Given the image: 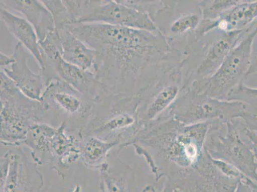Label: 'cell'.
I'll return each instance as SVG.
<instances>
[{
    "instance_id": "obj_27",
    "label": "cell",
    "mask_w": 257,
    "mask_h": 192,
    "mask_svg": "<svg viewBox=\"0 0 257 192\" xmlns=\"http://www.w3.org/2000/svg\"><path fill=\"white\" fill-rule=\"evenodd\" d=\"M252 191L253 192H257V184L255 183H253L251 185Z\"/></svg>"
},
{
    "instance_id": "obj_16",
    "label": "cell",
    "mask_w": 257,
    "mask_h": 192,
    "mask_svg": "<svg viewBox=\"0 0 257 192\" xmlns=\"http://www.w3.org/2000/svg\"><path fill=\"white\" fill-rule=\"evenodd\" d=\"M82 140L72 135L65 121L60 123L54 136L51 154L57 156L60 164L67 165L80 158Z\"/></svg>"
},
{
    "instance_id": "obj_18",
    "label": "cell",
    "mask_w": 257,
    "mask_h": 192,
    "mask_svg": "<svg viewBox=\"0 0 257 192\" xmlns=\"http://www.w3.org/2000/svg\"><path fill=\"white\" fill-rule=\"evenodd\" d=\"M82 140L81 160L89 167L100 168L106 162L109 152L114 147H118L116 143L104 141L95 137H88Z\"/></svg>"
},
{
    "instance_id": "obj_22",
    "label": "cell",
    "mask_w": 257,
    "mask_h": 192,
    "mask_svg": "<svg viewBox=\"0 0 257 192\" xmlns=\"http://www.w3.org/2000/svg\"><path fill=\"white\" fill-rule=\"evenodd\" d=\"M42 2L52 15L56 31L62 30L71 24V18L68 9L63 1L43 0Z\"/></svg>"
},
{
    "instance_id": "obj_7",
    "label": "cell",
    "mask_w": 257,
    "mask_h": 192,
    "mask_svg": "<svg viewBox=\"0 0 257 192\" xmlns=\"http://www.w3.org/2000/svg\"><path fill=\"white\" fill-rule=\"evenodd\" d=\"M257 35V22L242 41L231 51L213 76L194 82L188 88L216 99L228 100L230 93L244 82L251 66L252 48Z\"/></svg>"
},
{
    "instance_id": "obj_21",
    "label": "cell",
    "mask_w": 257,
    "mask_h": 192,
    "mask_svg": "<svg viewBox=\"0 0 257 192\" xmlns=\"http://www.w3.org/2000/svg\"><path fill=\"white\" fill-rule=\"evenodd\" d=\"M99 170L101 192H128L124 181L109 170L108 164L105 163Z\"/></svg>"
},
{
    "instance_id": "obj_10",
    "label": "cell",
    "mask_w": 257,
    "mask_h": 192,
    "mask_svg": "<svg viewBox=\"0 0 257 192\" xmlns=\"http://www.w3.org/2000/svg\"><path fill=\"white\" fill-rule=\"evenodd\" d=\"M181 65L165 74L139 95V116L143 128L164 114L185 88Z\"/></svg>"
},
{
    "instance_id": "obj_26",
    "label": "cell",
    "mask_w": 257,
    "mask_h": 192,
    "mask_svg": "<svg viewBox=\"0 0 257 192\" xmlns=\"http://www.w3.org/2000/svg\"><path fill=\"white\" fill-rule=\"evenodd\" d=\"M247 128L257 132V116L245 123Z\"/></svg>"
},
{
    "instance_id": "obj_9",
    "label": "cell",
    "mask_w": 257,
    "mask_h": 192,
    "mask_svg": "<svg viewBox=\"0 0 257 192\" xmlns=\"http://www.w3.org/2000/svg\"><path fill=\"white\" fill-rule=\"evenodd\" d=\"M41 102L48 109L50 118H66L70 132L79 129V132L88 123L93 114L95 103L71 85L60 80L51 82L44 90Z\"/></svg>"
},
{
    "instance_id": "obj_13",
    "label": "cell",
    "mask_w": 257,
    "mask_h": 192,
    "mask_svg": "<svg viewBox=\"0 0 257 192\" xmlns=\"http://www.w3.org/2000/svg\"><path fill=\"white\" fill-rule=\"evenodd\" d=\"M1 8L22 14L36 30L39 41L56 32L52 15L43 2L36 0H2Z\"/></svg>"
},
{
    "instance_id": "obj_14",
    "label": "cell",
    "mask_w": 257,
    "mask_h": 192,
    "mask_svg": "<svg viewBox=\"0 0 257 192\" xmlns=\"http://www.w3.org/2000/svg\"><path fill=\"white\" fill-rule=\"evenodd\" d=\"M1 20L18 43L22 44L31 54L38 64L40 70L43 69L44 57L36 30L26 19L1 8Z\"/></svg>"
},
{
    "instance_id": "obj_3",
    "label": "cell",
    "mask_w": 257,
    "mask_h": 192,
    "mask_svg": "<svg viewBox=\"0 0 257 192\" xmlns=\"http://www.w3.org/2000/svg\"><path fill=\"white\" fill-rule=\"evenodd\" d=\"M0 81L1 143L6 146H22L30 127L36 123H48L50 113L43 102L23 94L2 71Z\"/></svg>"
},
{
    "instance_id": "obj_11",
    "label": "cell",
    "mask_w": 257,
    "mask_h": 192,
    "mask_svg": "<svg viewBox=\"0 0 257 192\" xmlns=\"http://www.w3.org/2000/svg\"><path fill=\"white\" fill-rule=\"evenodd\" d=\"M9 150L1 158V192H41L43 176L28 160L21 147Z\"/></svg>"
},
{
    "instance_id": "obj_24",
    "label": "cell",
    "mask_w": 257,
    "mask_h": 192,
    "mask_svg": "<svg viewBox=\"0 0 257 192\" xmlns=\"http://www.w3.org/2000/svg\"><path fill=\"white\" fill-rule=\"evenodd\" d=\"M243 130L245 134L248 137L250 142H251L252 147H253L254 155H255L257 160V132L255 131L252 130L247 128L246 125H244Z\"/></svg>"
},
{
    "instance_id": "obj_5",
    "label": "cell",
    "mask_w": 257,
    "mask_h": 192,
    "mask_svg": "<svg viewBox=\"0 0 257 192\" xmlns=\"http://www.w3.org/2000/svg\"><path fill=\"white\" fill-rule=\"evenodd\" d=\"M165 114L186 125L213 120L245 122L256 114L244 103L208 97L191 88L183 89Z\"/></svg>"
},
{
    "instance_id": "obj_1",
    "label": "cell",
    "mask_w": 257,
    "mask_h": 192,
    "mask_svg": "<svg viewBox=\"0 0 257 192\" xmlns=\"http://www.w3.org/2000/svg\"><path fill=\"white\" fill-rule=\"evenodd\" d=\"M66 28L96 51L92 72L114 94L139 96L184 59L158 30L102 23H78Z\"/></svg>"
},
{
    "instance_id": "obj_4",
    "label": "cell",
    "mask_w": 257,
    "mask_h": 192,
    "mask_svg": "<svg viewBox=\"0 0 257 192\" xmlns=\"http://www.w3.org/2000/svg\"><path fill=\"white\" fill-rule=\"evenodd\" d=\"M225 31L216 28L207 33L197 43L189 46L184 53L182 62L185 87L194 82L207 79L216 73L233 49L253 28Z\"/></svg>"
},
{
    "instance_id": "obj_19",
    "label": "cell",
    "mask_w": 257,
    "mask_h": 192,
    "mask_svg": "<svg viewBox=\"0 0 257 192\" xmlns=\"http://www.w3.org/2000/svg\"><path fill=\"white\" fill-rule=\"evenodd\" d=\"M57 128L48 123L34 124L29 129L22 146L29 147L34 154L36 153L51 154L53 140Z\"/></svg>"
},
{
    "instance_id": "obj_8",
    "label": "cell",
    "mask_w": 257,
    "mask_h": 192,
    "mask_svg": "<svg viewBox=\"0 0 257 192\" xmlns=\"http://www.w3.org/2000/svg\"><path fill=\"white\" fill-rule=\"evenodd\" d=\"M63 2L68 9L72 24L102 23L149 32L158 31L148 15L125 6L119 0H65Z\"/></svg>"
},
{
    "instance_id": "obj_17",
    "label": "cell",
    "mask_w": 257,
    "mask_h": 192,
    "mask_svg": "<svg viewBox=\"0 0 257 192\" xmlns=\"http://www.w3.org/2000/svg\"><path fill=\"white\" fill-rule=\"evenodd\" d=\"M257 20V1L240 0L218 20V29L225 31L246 29Z\"/></svg>"
},
{
    "instance_id": "obj_20",
    "label": "cell",
    "mask_w": 257,
    "mask_h": 192,
    "mask_svg": "<svg viewBox=\"0 0 257 192\" xmlns=\"http://www.w3.org/2000/svg\"><path fill=\"white\" fill-rule=\"evenodd\" d=\"M240 0H204L199 1L203 20L218 21L226 12L239 3Z\"/></svg>"
},
{
    "instance_id": "obj_23",
    "label": "cell",
    "mask_w": 257,
    "mask_h": 192,
    "mask_svg": "<svg viewBox=\"0 0 257 192\" xmlns=\"http://www.w3.org/2000/svg\"><path fill=\"white\" fill-rule=\"evenodd\" d=\"M228 100L244 103L254 113L257 114V88L250 87L242 82L230 93Z\"/></svg>"
},
{
    "instance_id": "obj_6",
    "label": "cell",
    "mask_w": 257,
    "mask_h": 192,
    "mask_svg": "<svg viewBox=\"0 0 257 192\" xmlns=\"http://www.w3.org/2000/svg\"><path fill=\"white\" fill-rule=\"evenodd\" d=\"M151 20L172 48L184 55L197 41L203 16L199 1H163Z\"/></svg>"
},
{
    "instance_id": "obj_15",
    "label": "cell",
    "mask_w": 257,
    "mask_h": 192,
    "mask_svg": "<svg viewBox=\"0 0 257 192\" xmlns=\"http://www.w3.org/2000/svg\"><path fill=\"white\" fill-rule=\"evenodd\" d=\"M57 32L62 58L69 64L85 71L92 72L96 51L74 36L66 27Z\"/></svg>"
},
{
    "instance_id": "obj_12",
    "label": "cell",
    "mask_w": 257,
    "mask_h": 192,
    "mask_svg": "<svg viewBox=\"0 0 257 192\" xmlns=\"http://www.w3.org/2000/svg\"><path fill=\"white\" fill-rule=\"evenodd\" d=\"M15 62L1 68V71L15 82L21 92L30 99L41 101L47 87L43 75L33 72L28 64L30 54L22 44L18 43L13 54Z\"/></svg>"
},
{
    "instance_id": "obj_28",
    "label": "cell",
    "mask_w": 257,
    "mask_h": 192,
    "mask_svg": "<svg viewBox=\"0 0 257 192\" xmlns=\"http://www.w3.org/2000/svg\"><path fill=\"white\" fill-rule=\"evenodd\" d=\"M256 22H257V20H256Z\"/></svg>"
},
{
    "instance_id": "obj_2",
    "label": "cell",
    "mask_w": 257,
    "mask_h": 192,
    "mask_svg": "<svg viewBox=\"0 0 257 192\" xmlns=\"http://www.w3.org/2000/svg\"><path fill=\"white\" fill-rule=\"evenodd\" d=\"M140 96L107 93L95 103L92 118L78 133L81 139L95 137L116 143L120 149L133 144L140 131Z\"/></svg>"
},
{
    "instance_id": "obj_25",
    "label": "cell",
    "mask_w": 257,
    "mask_h": 192,
    "mask_svg": "<svg viewBox=\"0 0 257 192\" xmlns=\"http://www.w3.org/2000/svg\"><path fill=\"white\" fill-rule=\"evenodd\" d=\"M0 55V65L1 68L6 67L15 62V57L13 55H8L2 52Z\"/></svg>"
}]
</instances>
